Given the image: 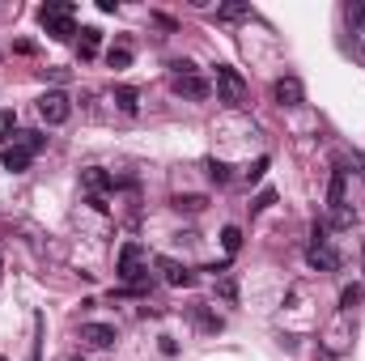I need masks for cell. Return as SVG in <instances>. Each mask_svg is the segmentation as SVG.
<instances>
[{
	"mask_svg": "<svg viewBox=\"0 0 365 361\" xmlns=\"http://www.w3.org/2000/svg\"><path fill=\"white\" fill-rule=\"evenodd\" d=\"M217 17H221V21H242V17H251V4H247V0H230V4L217 9Z\"/></svg>",
	"mask_w": 365,
	"mask_h": 361,
	"instance_id": "15",
	"label": "cell"
},
{
	"mask_svg": "<svg viewBox=\"0 0 365 361\" xmlns=\"http://www.w3.org/2000/svg\"><path fill=\"white\" fill-rule=\"evenodd\" d=\"M217 102H225V106H242L247 102V81L230 64H217Z\"/></svg>",
	"mask_w": 365,
	"mask_h": 361,
	"instance_id": "4",
	"label": "cell"
},
{
	"mask_svg": "<svg viewBox=\"0 0 365 361\" xmlns=\"http://www.w3.org/2000/svg\"><path fill=\"white\" fill-rule=\"evenodd\" d=\"M98 47H102V30H98V26H85V30H81V43H77L81 60H94V55H98Z\"/></svg>",
	"mask_w": 365,
	"mask_h": 361,
	"instance_id": "13",
	"label": "cell"
},
{
	"mask_svg": "<svg viewBox=\"0 0 365 361\" xmlns=\"http://www.w3.org/2000/svg\"><path fill=\"white\" fill-rule=\"evenodd\" d=\"M174 209L179 213H200L204 209V196H174Z\"/></svg>",
	"mask_w": 365,
	"mask_h": 361,
	"instance_id": "20",
	"label": "cell"
},
{
	"mask_svg": "<svg viewBox=\"0 0 365 361\" xmlns=\"http://www.w3.org/2000/svg\"><path fill=\"white\" fill-rule=\"evenodd\" d=\"M306 264H310V268H319V272H336V268H340V255H336L327 243H310Z\"/></svg>",
	"mask_w": 365,
	"mask_h": 361,
	"instance_id": "10",
	"label": "cell"
},
{
	"mask_svg": "<svg viewBox=\"0 0 365 361\" xmlns=\"http://www.w3.org/2000/svg\"><path fill=\"white\" fill-rule=\"evenodd\" d=\"M208 179H213L217 187H221V183H230V166H225V162H208Z\"/></svg>",
	"mask_w": 365,
	"mask_h": 361,
	"instance_id": "22",
	"label": "cell"
},
{
	"mask_svg": "<svg viewBox=\"0 0 365 361\" xmlns=\"http://www.w3.org/2000/svg\"><path fill=\"white\" fill-rule=\"evenodd\" d=\"M115 277H119L128 289H149V255H145L140 243H123V247H119Z\"/></svg>",
	"mask_w": 365,
	"mask_h": 361,
	"instance_id": "1",
	"label": "cell"
},
{
	"mask_svg": "<svg viewBox=\"0 0 365 361\" xmlns=\"http://www.w3.org/2000/svg\"><path fill=\"white\" fill-rule=\"evenodd\" d=\"M344 183H349V174L344 170H332V187H327V209L332 213L344 209Z\"/></svg>",
	"mask_w": 365,
	"mask_h": 361,
	"instance_id": "14",
	"label": "cell"
},
{
	"mask_svg": "<svg viewBox=\"0 0 365 361\" xmlns=\"http://www.w3.org/2000/svg\"><path fill=\"white\" fill-rule=\"evenodd\" d=\"M106 64H111V68H128V64H132V51H128V47H111V51H106Z\"/></svg>",
	"mask_w": 365,
	"mask_h": 361,
	"instance_id": "19",
	"label": "cell"
},
{
	"mask_svg": "<svg viewBox=\"0 0 365 361\" xmlns=\"http://www.w3.org/2000/svg\"><path fill=\"white\" fill-rule=\"evenodd\" d=\"M361 51H365V30H361Z\"/></svg>",
	"mask_w": 365,
	"mask_h": 361,
	"instance_id": "25",
	"label": "cell"
},
{
	"mask_svg": "<svg viewBox=\"0 0 365 361\" xmlns=\"http://www.w3.org/2000/svg\"><path fill=\"white\" fill-rule=\"evenodd\" d=\"M119 336H115V328L111 323H81V345L85 349H111Z\"/></svg>",
	"mask_w": 365,
	"mask_h": 361,
	"instance_id": "8",
	"label": "cell"
},
{
	"mask_svg": "<svg viewBox=\"0 0 365 361\" xmlns=\"http://www.w3.org/2000/svg\"><path fill=\"white\" fill-rule=\"evenodd\" d=\"M72 13H77V4H68V0H51V4H43L38 9V21H43V30L51 34V38H72L77 34V21H72Z\"/></svg>",
	"mask_w": 365,
	"mask_h": 361,
	"instance_id": "3",
	"label": "cell"
},
{
	"mask_svg": "<svg viewBox=\"0 0 365 361\" xmlns=\"http://www.w3.org/2000/svg\"><path fill=\"white\" fill-rule=\"evenodd\" d=\"M361 298H365L361 285H344V294H340V311H357V306H361Z\"/></svg>",
	"mask_w": 365,
	"mask_h": 361,
	"instance_id": "17",
	"label": "cell"
},
{
	"mask_svg": "<svg viewBox=\"0 0 365 361\" xmlns=\"http://www.w3.org/2000/svg\"><path fill=\"white\" fill-rule=\"evenodd\" d=\"M272 98H276L281 106H302V102H306V89H302L298 77H276V81H272Z\"/></svg>",
	"mask_w": 365,
	"mask_h": 361,
	"instance_id": "7",
	"label": "cell"
},
{
	"mask_svg": "<svg viewBox=\"0 0 365 361\" xmlns=\"http://www.w3.org/2000/svg\"><path fill=\"white\" fill-rule=\"evenodd\" d=\"M268 204H276V191H272V187H268V191H259V196L251 200V213H264Z\"/></svg>",
	"mask_w": 365,
	"mask_h": 361,
	"instance_id": "23",
	"label": "cell"
},
{
	"mask_svg": "<svg viewBox=\"0 0 365 361\" xmlns=\"http://www.w3.org/2000/svg\"><path fill=\"white\" fill-rule=\"evenodd\" d=\"M81 183H85L89 200H102V191H111V174H106L102 166H89V170H81Z\"/></svg>",
	"mask_w": 365,
	"mask_h": 361,
	"instance_id": "11",
	"label": "cell"
},
{
	"mask_svg": "<svg viewBox=\"0 0 365 361\" xmlns=\"http://www.w3.org/2000/svg\"><path fill=\"white\" fill-rule=\"evenodd\" d=\"M153 268L166 277V285H174V289H183V285H191L196 281V272L187 268V264H179V260H170V255H157L153 260Z\"/></svg>",
	"mask_w": 365,
	"mask_h": 361,
	"instance_id": "6",
	"label": "cell"
},
{
	"mask_svg": "<svg viewBox=\"0 0 365 361\" xmlns=\"http://www.w3.org/2000/svg\"><path fill=\"white\" fill-rule=\"evenodd\" d=\"M221 247H225V255H238L242 251V230L238 226H225L221 230Z\"/></svg>",
	"mask_w": 365,
	"mask_h": 361,
	"instance_id": "16",
	"label": "cell"
},
{
	"mask_svg": "<svg viewBox=\"0 0 365 361\" xmlns=\"http://www.w3.org/2000/svg\"><path fill=\"white\" fill-rule=\"evenodd\" d=\"M43 145H47V136H43V132H13V140L0 149L4 170H13V174L30 170V162H34V153H38Z\"/></svg>",
	"mask_w": 365,
	"mask_h": 361,
	"instance_id": "2",
	"label": "cell"
},
{
	"mask_svg": "<svg viewBox=\"0 0 365 361\" xmlns=\"http://www.w3.org/2000/svg\"><path fill=\"white\" fill-rule=\"evenodd\" d=\"M344 17H349L353 30H365V0H353V4L344 9Z\"/></svg>",
	"mask_w": 365,
	"mask_h": 361,
	"instance_id": "18",
	"label": "cell"
},
{
	"mask_svg": "<svg viewBox=\"0 0 365 361\" xmlns=\"http://www.w3.org/2000/svg\"><path fill=\"white\" fill-rule=\"evenodd\" d=\"M264 170H268V157H259L255 166H247V183H259V179H264Z\"/></svg>",
	"mask_w": 365,
	"mask_h": 361,
	"instance_id": "24",
	"label": "cell"
},
{
	"mask_svg": "<svg viewBox=\"0 0 365 361\" xmlns=\"http://www.w3.org/2000/svg\"><path fill=\"white\" fill-rule=\"evenodd\" d=\"M111 102H115L123 115H136V111H140V94H136L132 85H115V89H111Z\"/></svg>",
	"mask_w": 365,
	"mask_h": 361,
	"instance_id": "12",
	"label": "cell"
},
{
	"mask_svg": "<svg viewBox=\"0 0 365 361\" xmlns=\"http://www.w3.org/2000/svg\"><path fill=\"white\" fill-rule=\"evenodd\" d=\"M353 221H357V213H353V209H349V204H344V209H336V213H332V226H336V230H353Z\"/></svg>",
	"mask_w": 365,
	"mask_h": 361,
	"instance_id": "21",
	"label": "cell"
},
{
	"mask_svg": "<svg viewBox=\"0 0 365 361\" xmlns=\"http://www.w3.org/2000/svg\"><path fill=\"white\" fill-rule=\"evenodd\" d=\"M174 94H179V98H191V102H204V98L213 94V85H208L204 77L187 72V77H174Z\"/></svg>",
	"mask_w": 365,
	"mask_h": 361,
	"instance_id": "9",
	"label": "cell"
},
{
	"mask_svg": "<svg viewBox=\"0 0 365 361\" xmlns=\"http://www.w3.org/2000/svg\"><path fill=\"white\" fill-rule=\"evenodd\" d=\"M38 115H43L47 128H60V123L72 119V98H68L64 89H47V94L38 98Z\"/></svg>",
	"mask_w": 365,
	"mask_h": 361,
	"instance_id": "5",
	"label": "cell"
}]
</instances>
